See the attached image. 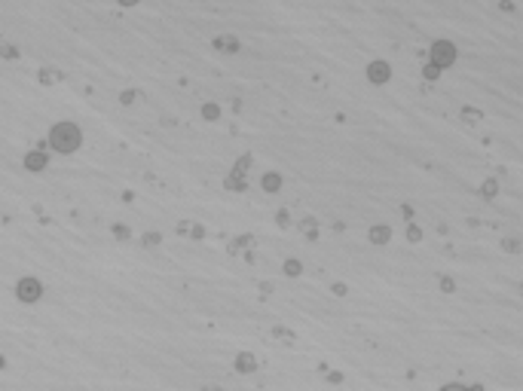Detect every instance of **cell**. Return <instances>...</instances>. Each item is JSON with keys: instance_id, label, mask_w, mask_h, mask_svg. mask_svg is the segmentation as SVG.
Listing matches in <instances>:
<instances>
[{"instance_id": "e0dca14e", "label": "cell", "mask_w": 523, "mask_h": 391, "mask_svg": "<svg viewBox=\"0 0 523 391\" xmlns=\"http://www.w3.org/2000/svg\"><path fill=\"white\" fill-rule=\"evenodd\" d=\"M407 238H410V241H419V238H422V233H419V226H410V229H407Z\"/></svg>"}, {"instance_id": "d6986e66", "label": "cell", "mask_w": 523, "mask_h": 391, "mask_svg": "<svg viewBox=\"0 0 523 391\" xmlns=\"http://www.w3.org/2000/svg\"><path fill=\"white\" fill-rule=\"evenodd\" d=\"M453 287H456V284H453L450 278H441V291H447V293H450V291H453Z\"/></svg>"}, {"instance_id": "ba28073f", "label": "cell", "mask_w": 523, "mask_h": 391, "mask_svg": "<svg viewBox=\"0 0 523 391\" xmlns=\"http://www.w3.org/2000/svg\"><path fill=\"white\" fill-rule=\"evenodd\" d=\"M389 238H392L389 226H373V229H370V241H373V245H385Z\"/></svg>"}, {"instance_id": "9c48e42d", "label": "cell", "mask_w": 523, "mask_h": 391, "mask_svg": "<svg viewBox=\"0 0 523 391\" xmlns=\"http://www.w3.org/2000/svg\"><path fill=\"white\" fill-rule=\"evenodd\" d=\"M214 46H218L221 52H239V40H236V37H218V40H214Z\"/></svg>"}, {"instance_id": "7c38bea8", "label": "cell", "mask_w": 523, "mask_h": 391, "mask_svg": "<svg viewBox=\"0 0 523 391\" xmlns=\"http://www.w3.org/2000/svg\"><path fill=\"white\" fill-rule=\"evenodd\" d=\"M226 187H230V190H245V180H242V175H233V177H226Z\"/></svg>"}, {"instance_id": "2e32d148", "label": "cell", "mask_w": 523, "mask_h": 391, "mask_svg": "<svg viewBox=\"0 0 523 391\" xmlns=\"http://www.w3.org/2000/svg\"><path fill=\"white\" fill-rule=\"evenodd\" d=\"M422 74H425V79H438V77H441V71H438L435 64H425V71H422Z\"/></svg>"}, {"instance_id": "3957f363", "label": "cell", "mask_w": 523, "mask_h": 391, "mask_svg": "<svg viewBox=\"0 0 523 391\" xmlns=\"http://www.w3.org/2000/svg\"><path fill=\"white\" fill-rule=\"evenodd\" d=\"M40 293H43V284H40L37 278H31V275H28V278H21V281L16 284V296H19L21 303H37Z\"/></svg>"}, {"instance_id": "30bf717a", "label": "cell", "mask_w": 523, "mask_h": 391, "mask_svg": "<svg viewBox=\"0 0 523 391\" xmlns=\"http://www.w3.org/2000/svg\"><path fill=\"white\" fill-rule=\"evenodd\" d=\"M481 193H483V199H493V196L499 193V183H496V180H486L483 187H481Z\"/></svg>"}, {"instance_id": "44dd1931", "label": "cell", "mask_w": 523, "mask_h": 391, "mask_svg": "<svg viewBox=\"0 0 523 391\" xmlns=\"http://www.w3.org/2000/svg\"><path fill=\"white\" fill-rule=\"evenodd\" d=\"M334 293H337V296H346V284H334Z\"/></svg>"}, {"instance_id": "ffe728a7", "label": "cell", "mask_w": 523, "mask_h": 391, "mask_svg": "<svg viewBox=\"0 0 523 391\" xmlns=\"http://www.w3.org/2000/svg\"><path fill=\"white\" fill-rule=\"evenodd\" d=\"M113 233H117L120 238H129V229H126V226H117V229H113Z\"/></svg>"}, {"instance_id": "9a60e30c", "label": "cell", "mask_w": 523, "mask_h": 391, "mask_svg": "<svg viewBox=\"0 0 523 391\" xmlns=\"http://www.w3.org/2000/svg\"><path fill=\"white\" fill-rule=\"evenodd\" d=\"M159 241H162V238H159V233H147V235H144V245H147V248L159 245Z\"/></svg>"}, {"instance_id": "8fae6325", "label": "cell", "mask_w": 523, "mask_h": 391, "mask_svg": "<svg viewBox=\"0 0 523 391\" xmlns=\"http://www.w3.org/2000/svg\"><path fill=\"white\" fill-rule=\"evenodd\" d=\"M300 272H303L300 260H288V263H285V275H291V278H294V275H300Z\"/></svg>"}, {"instance_id": "5b68a950", "label": "cell", "mask_w": 523, "mask_h": 391, "mask_svg": "<svg viewBox=\"0 0 523 391\" xmlns=\"http://www.w3.org/2000/svg\"><path fill=\"white\" fill-rule=\"evenodd\" d=\"M25 168L28 171H43V168H46V153H43V150H31L25 156Z\"/></svg>"}, {"instance_id": "4fadbf2b", "label": "cell", "mask_w": 523, "mask_h": 391, "mask_svg": "<svg viewBox=\"0 0 523 391\" xmlns=\"http://www.w3.org/2000/svg\"><path fill=\"white\" fill-rule=\"evenodd\" d=\"M462 119H465V122H477V119H481V110L465 107V110H462Z\"/></svg>"}, {"instance_id": "7402d4cb", "label": "cell", "mask_w": 523, "mask_h": 391, "mask_svg": "<svg viewBox=\"0 0 523 391\" xmlns=\"http://www.w3.org/2000/svg\"><path fill=\"white\" fill-rule=\"evenodd\" d=\"M0 367H3V358H0Z\"/></svg>"}, {"instance_id": "277c9868", "label": "cell", "mask_w": 523, "mask_h": 391, "mask_svg": "<svg viewBox=\"0 0 523 391\" xmlns=\"http://www.w3.org/2000/svg\"><path fill=\"white\" fill-rule=\"evenodd\" d=\"M389 77H392V67L385 64V61H373V64L367 67V79H370V83H385Z\"/></svg>"}, {"instance_id": "7a4b0ae2", "label": "cell", "mask_w": 523, "mask_h": 391, "mask_svg": "<svg viewBox=\"0 0 523 391\" xmlns=\"http://www.w3.org/2000/svg\"><path fill=\"white\" fill-rule=\"evenodd\" d=\"M428 55H431L428 64H435L438 71H441V67H450L453 61H456V46H453L450 40H438V43L428 49Z\"/></svg>"}, {"instance_id": "8992f818", "label": "cell", "mask_w": 523, "mask_h": 391, "mask_svg": "<svg viewBox=\"0 0 523 391\" xmlns=\"http://www.w3.org/2000/svg\"><path fill=\"white\" fill-rule=\"evenodd\" d=\"M254 367H257V361H254V354H248V352H242V354H239V358H236V370H239V373H251V370H254Z\"/></svg>"}, {"instance_id": "52a82bcc", "label": "cell", "mask_w": 523, "mask_h": 391, "mask_svg": "<svg viewBox=\"0 0 523 391\" xmlns=\"http://www.w3.org/2000/svg\"><path fill=\"white\" fill-rule=\"evenodd\" d=\"M260 187H263L266 193H276V190H282V177L276 175V171H269V175H263V180H260Z\"/></svg>"}, {"instance_id": "5bb4252c", "label": "cell", "mask_w": 523, "mask_h": 391, "mask_svg": "<svg viewBox=\"0 0 523 391\" xmlns=\"http://www.w3.org/2000/svg\"><path fill=\"white\" fill-rule=\"evenodd\" d=\"M202 113H205L208 119H218V117H221V110L214 107V104H205V107H202Z\"/></svg>"}, {"instance_id": "6da1fadb", "label": "cell", "mask_w": 523, "mask_h": 391, "mask_svg": "<svg viewBox=\"0 0 523 391\" xmlns=\"http://www.w3.org/2000/svg\"><path fill=\"white\" fill-rule=\"evenodd\" d=\"M80 141H83V135H80L74 122H55L49 132V147H55L59 153H74Z\"/></svg>"}, {"instance_id": "ac0fdd59", "label": "cell", "mask_w": 523, "mask_h": 391, "mask_svg": "<svg viewBox=\"0 0 523 391\" xmlns=\"http://www.w3.org/2000/svg\"><path fill=\"white\" fill-rule=\"evenodd\" d=\"M517 238H505V251H511V254H517Z\"/></svg>"}]
</instances>
